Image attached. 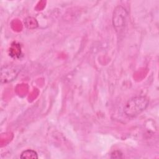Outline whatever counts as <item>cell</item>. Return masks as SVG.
Instances as JSON below:
<instances>
[{"label":"cell","instance_id":"3","mask_svg":"<svg viewBox=\"0 0 159 159\" xmlns=\"http://www.w3.org/2000/svg\"><path fill=\"white\" fill-rule=\"evenodd\" d=\"M20 71L19 68L13 65H6L1 70V83H7L16 78Z\"/></svg>","mask_w":159,"mask_h":159},{"label":"cell","instance_id":"2","mask_svg":"<svg viewBox=\"0 0 159 159\" xmlns=\"http://www.w3.org/2000/svg\"><path fill=\"white\" fill-rule=\"evenodd\" d=\"M127 16V10L122 6H118L115 8L112 15V24L118 34H120L124 30Z\"/></svg>","mask_w":159,"mask_h":159},{"label":"cell","instance_id":"6","mask_svg":"<svg viewBox=\"0 0 159 159\" xmlns=\"http://www.w3.org/2000/svg\"><path fill=\"white\" fill-rule=\"evenodd\" d=\"M25 25L27 28L29 29H34L37 27V22L35 19L32 17H28L24 21Z\"/></svg>","mask_w":159,"mask_h":159},{"label":"cell","instance_id":"1","mask_svg":"<svg viewBox=\"0 0 159 159\" xmlns=\"http://www.w3.org/2000/svg\"><path fill=\"white\" fill-rule=\"evenodd\" d=\"M148 99L143 96H135L130 98L126 102L124 112L129 117H134L141 114L148 107Z\"/></svg>","mask_w":159,"mask_h":159},{"label":"cell","instance_id":"5","mask_svg":"<svg viewBox=\"0 0 159 159\" xmlns=\"http://www.w3.org/2000/svg\"><path fill=\"white\" fill-rule=\"evenodd\" d=\"M22 159H35L38 158L37 153L33 150H26L23 151L20 156Z\"/></svg>","mask_w":159,"mask_h":159},{"label":"cell","instance_id":"7","mask_svg":"<svg viewBox=\"0 0 159 159\" xmlns=\"http://www.w3.org/2000/svg\"><path fill=\"white\" fill-rule=\"evenodd\" d=\"M111 158H122V153L120 151L116 150L111 153Z\"/></svg>","mask_w":159,"mask_h":159},{"label":"cell","instance_id":"4","mask_svg":"<svg viewBox=\"0 0 159 159\" xmlns=\"http://www.w3.org/2000/svg\"><path fill=\"white\" fill-rule=\"evenodd\" d=\"M21 55V47L19 43L14 42L12 43L9 48V55L12 57L17 58H19Z\"/></svg>","mask_w":159,"mask_h":159}]
</instances>
